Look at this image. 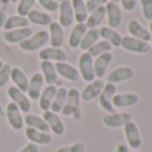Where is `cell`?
<instances>
[{
	"mask_svg": "<svg viewBox=\"0 0 152 152\" xmlns=\"http://www.w3.org/2000/svg\"><path fill=\"white\" fill-rule=\"evenodd\" d=\"M50 40V35L46 30H40V31L32 34L30 38H27L26 40H23L20 45V49L23 51H35L39 50L40 47H43L47 42Z\"/></svg>",
	"mask_w": 152,
	"mask_h": 152,
	"instance_id": "obj_1",
	"label": "cell"
},
{
	"mask_svg": "<svg viewBox=\"0 0 152 152\" xmlns=\"http://www.w3.org/2000/svg\"><path fill=\"white\" fill-rule=\"evenodd\" d=\"M78 72L80 75L82 77V80H85L86 82H92L96 80L94 75V67H93V57L88 51H83L80 55L78 59Z\"/></svg>",
	"mask_w": 152,
	"mask_h": 152,
	"instance_id": "obj_2",
	"label": "cell"
},
{
	"mask_svg": "<svg viewBox=\"0 0 152 152\" xmlns=\"http://www.w3.org/2000/svg\"><path fill=\"white\" fill-rule=\"evenodd\" d=\"M121 47L126 51L136 53V54H145L151 50V45L147 42H143L140 39H136L133 37H123L121 40Z\"/></svg>",
	"mask_w": 152,
	"mask_h": 152,
	"instance_id": "obj_3",
	"label": "cell"
},
{
	"mask_svg": "<svg viewBox=\"0 0 152 152\" xmlns=\"http://www.w3.org/2000/svg\"><path fill=\"white\" fill-rule=\"evenodd\" d=\"M7 93H8V97L11 98V102H14L22 112H28L31 109L30 98L26 96V93L18 89L16 86H10Z\"/></svg>",
	"mask_w": 152,
	"mask_h": 152,
	"instance_id": "obj_4",
	"label": "cell"
},
{
	"mask_svg": "<svg viewBox=\"0 0 152 152\" xmlns=\"http://www.w3.org/2000/svg\"><path fill=\"white\" fill-rule=\"evenodd\" d=\"M115 94H116V85H113V83H105L101 94L98 96V102H100L101 108L104 110H106V112H109V115L110 113H115V108L112 105V100L115 97Z\"/></svg>",
	"mask_w": 152,
	"mask_h": 152,
	"instance_id": "obj_5",
	"label": "cell"
},
{
	"mask_svg": "<svg viewBox=\"0 0 152 152\" xmlns=\"http://www.w3.org/2000/svg\"><path fill=\"white\" fill-rule=\"evenodd\" d=\"M80 101H81V94L75 88H72V89L67 90V97H66V102L63 105L62 113L63 116H73L75 112H77L78 106H80Z\"/></svg>",
	"mask_w": 152,
	"mask_h": 152,
	"instance_id": "obj_6",
	"label": "cell"
},
{
	"mask_svg": "<svg viewBox=\"0 0 152 152\" xmlns=\"http://www.w3.org/2000/svg\"><path fill=\"white\" fill-rule=\"evenodd\" d=\"M124 133H125L126 141H128L129 147L136 149H139L141 147V136H140V131H139V126L136 123L133 121H129L124 125Z\"/></svg>",
	"mask_w": 152,
	"mask_h": 152,
	"instance_id": "obj_7",
	"label": "cell"
},
{
	"mask_svg": "<svg viewBox=\"0 0 152 152\" xmlns=\"http://www.w3.org/2000/svg\"><path fill=\"white\" fill-rule=\"evenodd\" d=\"M104 86H105V83H104L102 80H94V81H92V82H89L83 88L82 92L80 93L81 100L88 102V101H92V100H94V98H97L98 96L101 94V92H102Z\"/></svg>",
	"mask_w": 152,
	"mask_h": 152,
	"instance_id": "obj_8",
	"label": "cell"
},
{
	"mask_svg": "<svg viewBox=\"0 0 152 152\" xmlns=\"http://www.w3.org/2000/svg\"><path fill=\"white\" fill-rule=\"evenodd\" d=\"M105 11H106V18H108V26L113 30L117 28L121 24V20H123V14H121L118 4L108 1L105 4Z\"/></svg>",
	"mask_w": 152,
	"mask_h": 152,
	"instance_id": "obj_9",
	"label": "cell"
},
{
	"mask_svg": "<svg viewBox=\"0 0 152 152\" xmlns=\"http://www.w3.org/2000/svg\"><path fill=\"white\" fill-rule=\"evenodd\" d=\"M104 125L108 128H120V126L125 125L126 123L132 121V116L126 112H121V113H110L106 115L104 117Z\"/></svg>",
	"mask_w": 152,
	"mask_h": 152,
	"instance_id": "obj_10",
	"label": "cell"
},
{
	"mask_svg": "<svg viewBox=\"0 0 152 152\" xmlns=\"http://www.w3.org/2000/svg\"><path fill=\"white\" fill-rule=\"evenodd\" d=\"M7 120L8 124L12 126V129L15 131H20L23 128V116H22V110L15 105L14 102H10L7 105Z\"/></svg>",
	"mask_w": 152,
	"mask_h": 152,
	"instance_id": "obj_11",
	"label": "cell"
},
{
	"mask_svg": "<svg viewBox=\"0 0 152 152\" xmlns=\"http://www.w3.org/2000/svg\"><path fill=\"white\" fill-rule=\"evenodd\" d=\"M43 120L47 123L50 131H53V133H55L57 136H62L65 133V124L57 113L51 112V110L43 112Z\"/></svg>",
	"mask_w": 152,
	"mask_h": 152,
	"instance_id": "obj_12",
	"label": "cell"
},
{
	"mask_svg": "<svg viewBox=\"0 0 152 152\" xmlns=\"http://www.w3.org/2000/svg\"><path fill=\"white\" fill-rule=\"evenodd\" d=\"M133 75H135V70L132 67L129 66H121L115 69L113 72L109 73L108 75V83H116L118 82H124V81H128V80H132Z\"/></svg>",
	"mask_w": 152,
	"mask_h": 152,
	"instance_id": "obj_13",
	"label": "cell"
},
{
	"mask_svg": "<svg viewBox=\"0 0 152 152\" xmlns=\"http://www.w3.org/2000/svg\"><path fill=\"white\" fill-rule=\"evenodd\" d=\"M74 22V12H73L72 1L70 0H63L59 4V22L58 23L63 27H70Z\"/></svg>",
	"mask_w": 152,
	"mask_h": 152,
	"instance_id": "obj_14",
	"label": "cell"
},
{
	"mask_svg": "<svg viewBox=\"0 0 152 152\" xmlns=\"http://www.w3.org/2000/svg\"><path fill=\"white\" fill-rule=\"evenodd\" d=\"M113 61V54L112 53H105L102 55H98L96 61H93V67H94V75L101 80L105 75L106 70L109 67V65Z\"/></svg>",
	"mask_w": 152,
	"mask_h": 152,
	"instance_id": "obj_15",
	"label": "cell"
},
{
	"mask_svg": "<svg viewBox=\"0 0 152 152\" xmlns=\"http://www.w3.org/2000/svg\"><path fill=\"white\" fill-rule=\"evenodd\" d=\"M43 75L40 73H34L31 75V78L28 80V98L31 100H39L40 97V93H42V88H43Z\"/></svg>",
	"mask_w": 152,
	"mask_h": 152,
	"instance_id": "obj_16",
	"label": "cell"
},
{
	"mask_svg": "<svg viewBox=\"0 0 152 152\" xmlns=\"http://www.w3.org/2000/svg\"><path fill=\"white\" fill-rule=\"evenodd\" d=\"M32 35V30L30 27H24V28H15L6 31L3 35L4 40L8 43H22Z\"/></svg>",
	"mask_w": 152,
	"mask_h": 152,
	"instance_id": "obj_17",
	"label": "cell"
},
{
	"mask_svg": "<svg viewBox=\"0 0 152 152\" xmlns=\"http://www.w3.org/2000/svg\"><path fill=\"white\" fill-rule=\"evenodd\" d=\"M128 32L131 34V37L136 38V39H140L143 42L149 43L151 40V35H149V31L143 27V24H140V22L136 19L131 20L128 23Z\"/></svg>",
	"mask_w": 152,
	"mask_h": 152,
	"instance_id": "obj_18",
	"label": "cell"
},
{
	"mask_svg": "<svg viewBox=\"0 0 152 152\" xmlns=\"http://www.w3.org/2000/svg\"><path fill=\"white\" fill-rule=\"evenodd\" d=\"M55 70L59 75H62L63 78L72 81V82H75V81L80 80V72L75 69L73 65L67 62H55Z\"/></svg>",
	"mask_w": 152,
	"mask_h": 152,
	"instance_id": "obj_19",
	"label": "cell"
},
{
	"mask_svg": "<svg viewBox=\"0 0 152 152\" xmlns=\"http://www.w3.org/2000/svg\"><path fill=\"white\" fill-rule=\"evenodd\" d=\"M139 102V96L136 93H121L115 94L112 100L113 108H129Z\"/></svg>",
	"mask_w": 152,
	"mask_h": 152,
	"instance_id": "obj_20",
	"label": "cell"
},
{
	"mask_svg": "<svg viewBox=\"0 0 152 152\" xmlns=\"http://www.w3.org/2000/svg\"><path fill=\"white\" fill-rule=\"evenodd\" d=\"M57 90L58 89H57V86L55 85H47L46 88H45V90H42L40 97H39V108L43 110V112L50 110Z\"/></svg>",
	"mask_w": 152,
	"mask_h": 152,
	"instance_id": "obj_21",
	"label": "cell"
},
{
	"mask_svg": "<svg viewBox=\"0 0 152 152\" xmlns=\"http://www.w3.org/2000/svg\"><path fill=\"white\" fill-rule=\"evenodd\" d=\"M50 43L54 49H61V46L65 42V34H63V28L58 22H51L50 23Z\"/></svg>",
	"mask_w": 152,
	"mask_h": 152,
	"instance_id": "obj_22",
	"label": "cell"
},
{
	"mask_svg": "<svg viewBox=\"0 0 152 152\" xmlns=\"http://www.w3.org/2000/svg\"><path fill=\"white\" fill-rule=\"evenodd\" d=\"M39 58L42 61H55V62H66L67 59V54L66 51H63L62 49H54V47H50V49H43L39 53Z\"/></svg>",
	"mask_w": 152,
	"mask_h": 152,
	"instance_id": "obj_23",
	"label": "cell"
},
{
	"mask_svg": "<svg viewBox=\"0 0 152 152\" xmlns=\"http://www.w3.org/2000/svg\"><path fill=\"white\" fill-rule=\"evenodd\" d=\"M40 70L42 73L40 74L43 75V80L47 85H55L58 81V73L55 70L54 63L50 62V61H42L40 62Z\"/></svg>",
	"mask_w": 152,
	"mask_h": 152,
	"instance_id": "obj_24",
	"label": "cell"
},
{
	"mask_svg": "<svg viewBox=\"0 0 152 152\" xmlns=\"http://www.w3.org/2000/svg\"><path fill=\"white\" fill-rule=\"evenodd\" d=\"M26 136L31 143L37 144V145H47V144L51 143V136L49 133L40 132L38 129L30 128V126L26 128Z\"/></svg>",
	"mask_w": 152,
	"mask_h": 152,
	"instance_id": "obj_25",
	"label": "cell"
},
{
	"mask_svg": "<svg viewBox=\"0 0 152 152\" xmlns=\"http://www.w3.org/2000/svg\"><path fill=\"white\" fill-rule=\"evenodd\" d=\"M11 80L15 83L19 90H22L23 93H26L28 90V78L24 74V72L19 67H12L11 69Z\"/></svg>",
	"mask_w": 152,
	"mask_h": 152,
	"instance_id": "obj_26",
	"label": "cell"
},
{
	"mask_svg": "<svg viewBox=\"0 0 152 152\" xmlns=\"http://www.w3.org/2000/svg\"><path fill=\"white\" fill-rule=\"evenodd\" d=\"M100 38H102V40L109 42L112 45V47H120L121 40H123V35H120L116 30L110 28V27H101Z\"/></svg>",
	"mask_w": 152,
	"mask_h": 152,
	"instance_id": "obj_27",
	"label": "cell"
},
{
	"mask_svg": "<svg viewBox=\"0 0 152 152\" xmlns=\"http://www.w3.org/2000/svg\"><path fill=\"white\" fill-rule=\"evenodd\" d=\"M106 16V11H105V6H101L98 8H96L93 12H90V15L88 16L86 19V28H97L101 23H102V20L105 19Z\"/></svg>",
	"mask_w": 152,
	"mask_h": 152,
	"instance_id": "obj_28",
	"label": "cell"
},
{
	"mask_svg": "<svg viewBox=\"0 0 152 152\" xmlns=\"http://www.w3.org/2000/svg\"><path fill=\"white\" fill-rule=\"evenodd\" d=\"M86 31H88V28H86L85 23H78L77 26L72 30L70 37H69V46L72 47V49L80 47V45H81V42H82L83 37H85Z\"/></svg>",
	"mask_w": 152,
	"mask_h": 152,
	"instance_id": "obj_29",
	"label": "cell"
},
{
	"mask_svg": "<svg viewBox=\"0 0 152 152\" xmlns=\"http://www.w3.org/2000/svg\"><path fill=\"white\" fill-rule=\"evenodd\" d=\"M27 19H28L30 23H34L37 26H50V23L53 22L51 15L42 11H38V10H32L27 15Z\"/></svg>",
	"mask_w": 152,
	"mask_h": 152,
	"instance_id": "obj_30",
	"label": "cell"
},
{
	"mask_svg": "<svg viewBox=\"0 0 152 152\" xmlns=\"http://www.w3.org/2000/svg\"><path fill=\"white\" fill-rule=\"evenodd\" d=\"M24 123L27 124V126L38 129L40 132L49 133V131H50L49 125H47L46 121L43 120V117H39V116H37V115H27L26 117H24Z\"/></svg>",
	"mask_w": 152,
	"mask_h": 152,
	"instance_id": "obj_31",
	"label": "cell"
},
{
	"mask_svg": "<svg viewBox=\"0 0 152 152\" xmlns=\"http://www.w3.org/2000/svg\"><path fill=\"white\" fill-rule=\"evenodd\" d=\"M98 38H100V30L98 28H89L86 31L82 42H81L80 49L83 50V51H88L93 45H96V43L98 42Z\"/></svg>",
	"mask_w": 152,
	"mask_h": 152,
	"instance_id": "obj_32",
	"label": "cell"
},
{
	"mask_svg": "<svg viewBox=\"0 0 152 152\" xmlns=\"http://www.w3.org/2000/svg\"><path fill=\"white\" fill-rule=\"evenodd\" d=\"M28 26H30V22L27 19V16L15 15V16L7 18L6 24H4L3 28H6V31H10V30H15V28H24V27H28Z\"/></svg>",
	"mask_w": 152,
	"mask_h": 152,
	"instance_id": "obj_33",
	"label": "cell"
},
{
	"mask_svg": "<svg viewBox=\"0 0 152 152\" xmlns=\"http://www.w3.org/2000/svg\"><path fill=\"white\" fill-rule=\"evenodd\" d=\"M72 7L74 12V19L78 23H85L88 19V11H86V4L83 0H72Z\"/></svg>",
	"mask_w": 152,
	"mask_h": 152,
	"instance_id": "obj_34",
	"label": "cell"
},
{
	"mask_svg": "<svg viewBox=\"0 0 152 152\" xmlns=\"http://www.w3.org/2000/svg\"><path fill=\"white\" fill-rule=\"evenodd\" d=\"M66 97H67V89L66 88H59V89L57 90V93H55L54 101H53L51 108H50L51 112H54V113L61 112L63 105H65V102H66Z\"/></svg>",
	"mask_w": 152,
	"mask_h": 152,
	"instance_id": "obj_35",
	"label": "cell"
},
{
	"mask_svg": "<svg viewBox=\"0 0 152 152\" xmlns=\"http://www.w3.org/2000/svg\"><path fill=\"white\" fill-rule=\"evenodd\" d=\"M110 50H112V45H110L109 42H106V40H98L96 45H93V46L88 50V53H89L92 57L97 58L98 55H102V54H105V53H110Z\"/></svg>",
	"mask_w": 152,
	"mask_h": 152,
	"instance_id": "obj_36",
	"label": "cell"
},
{
	"mask_svg": "<svg viewBox=\"0 0 152 152\" xmlns=\"http://www.w3.org/2000/svg\"><path fill=\"white\" fill-rule=\"evenodd\" d=\"M37 0H19V4L16 7V11L19 16H27L34 10V4Z\"/></svg>",
	"mask_w": 152,
	"mask_h": 152,
	"instance_id": "obj_37",
	"label": "cell"
},
{
	"mask_svg": "<svg viewBox=\"0 0 152 152\" xmlns=\"http://www.w3.org/2000/svg\"><path fill=\"white\" fill-rule=\"evenodd\" d=\"M11 65H7V63H4L3 67L0 69V89L6 86L7 82L11 80Z\"/></svg>",
	"mask_w": 152,
	"mask_h": 152,
	"instance_id": "obj_38",
	"label": "cell"
},
{
	"mask_svg": "<svg viewBox=\"0 0 152 152\" xmlns=\"http://www.w3.org/2000/svg\"><path fill=\"white\" fill-rule=\"evenodd\" d=\"M141 10H143V16L145 20H152V0H140Z\"/></svg>",
	"mask_w": 152,
	"mask_h": 152,
	"instance_id": "obj_39",
	"label": "cell"
},
{
	"mask_svg": "<svg viewBox=\"0 0 152 152\" xmlns=\"http://www.w3.org/2000/svg\"><path fill=\"white\" fill-rule=\"evenodd\" d=\"M86 147L83 143L78 141V143H74L72 145H66V147H61L57 152H85Z\"/></svg>",
	"mask_w": 152,
	"mask_h": 152,
	"instance_id": "obj_40",
	"label": "cell"
},
{
	"mask_svg": "<svg viewBox=\"0 0 152 152\" xmlns=\"http://www.w3.org/2000/svg\"><path fill=\"white\" fill-rule=\"evenodd\" d=\"M37 1L49 12H55L59 10V3H57L55 0H37Z\"/></svg>",
	"mask_w": 152,
	"mask_h": 152,
	"instance_id": "obj_41",
	"label": "cell"
},
{
	"mask_svg": "<svg viewBox=\"0 0 152 152\" xmlns=\"http://www.w3.org/2000/svg\"><path fill=\"white\" fill-rule=\"evenodd\" d=\"M108 1H109V0H88V1H85L86 11H88V12H93L96 8H98V7L105 6Z\"/></svg>",
	"mask_w": 152,
	"mask_h": 152,
	"instance_id": "obj_42",
	"label": "cell"
},
{
	"mask_svg": "<svg viewBox=\"0 0 152 152\" xmlns=\"http://www.w3.org/2000/svg\"><path fill=\"white\" fill-rule=\"evenodd\" d=\"M120 1L125 11H133L136 8V0H120Z\"/></svg>",
	"mask_w": 152,
	"mask_h": 152,
	"instance_id": "obj_43",
	"label": "cell"
},
{
	"mask_svg": "<svg viewBox=\"0 0 152 152\" xmlns=\"http://www.w3.org/2000/svg\"><path fill=\"white\" fill-rule=\"evenodd\" d=\"M19 152H39V147L34 143H28L27 145H24Z\"/></svg>",
	"mask_w": 152,
	"mask_h": 152,
	"instance_id": "obj_44",
	"label": "cell"
},
{
	"mask_svg": "<svg viewBox=\"0 0 152 152\" xmlns=\"http://www.w3.org/2000/svg\"><path fill=\"white\" fill-rule=\"evenodd\" d=\"M6 20H7V14L4 11H0V30L4 27V24H6Z\"/></svg>",
	"mask_w": 152,
	"mask_h": 152,
	"instance_id": "obj_45",
	"label": "cell"
},
{
	"mask_svg": "<svg viewBox=\"0 0 152 152\" xmlns=\"http://www.w3.org/2000/svg\"><path fill=\"white\" fill-rule=\"evenodd\" d=\"M148 31H149V35H151V40H149V42H151V45H152V20L149 22V30Z\"/></svg>",
	"mask_w": 152,
	"mask_h": 152,
	"instance_id": "obj_46",
	"label": "cell"
},
{
	"mask_svg": "<svg viewBox=\"0 0 152 152\" xmlns=\"http://www.w3.org/2000/svg\"><path fill=\"white\" fill-rule=\"evenodd\" d=\"M110 1H112V3H116V4H117L118 1H120V0H110Z\"/></svg>",
	"mask_w": 152,
	"mask_h": 152,
	"instance_id": "obj_47",
	"label": "cell"
},
{
	"mask_svg": "<svg viewBox=\"0 0 152 152\" xmlns=\"http://www.w3.org/2000/svg\"><path fill=\"white\" fill-rule=\"evenodd\" d=\"M3 65H4V63L1 62V61H0V69H1V67H3Z\"/></svg>",
	"mask_w": 152,
	"mask_h": 152,
	"instance_id": "obj_48",
	"label": "cell"
},
{
	"mask_svg": "<svg viewBox=\"0 0 152 152\" xmlns=\"http://www.w3.org/2000/svg\"><path fill=\"white\" fill-rule=\"evenodd\" d=\"M55 1H57V3H62L63 0H55Z\"/></svg>",
	"mask_w": 152,
	"mask_h": 152,
	"instance_id": "obj_49",
	"label": "cell"
},
{
	"mask_svg": "<svg viewBox=\"0 0 152 152\" xmlns=\"http://www.w3.org/2000/svg\"><path fill=\"white\" fill-rule=\"evenodd\" d=\"M11 1H14V3H16V1H19V0H11Z\"/></svg>",
	"mask_w": 152,
	"mask_h": 152,
	"instance_id": "obj_50",
	"label": "cell"
},
{
	"mask_svg": "<svg viewBox=\"0 0 152 152\" xmlns=\"http://www.w3.org/2000/svg\"><path fill=\"white\" fill-rule=\"evenodd\" d=\"M133 152H139V151H133Z\"/></svg>",
	"mask_w": 152,
	"mask_h": 152,
	"instance_id": "obj_51",
	"label": "cell"
},
{
	"mask_svg": "<svg viewBox=\"0 0 152 152\" xmlns=\"http://www.w3.org/2000/svg\"><path fill=\"white\" fill-rule=\"evenodd\" d=\"M83 1H88V0H83Z\"/></svg>",
	"mask_w": 152,
	"mask_h": 152,
	"instance_id": "obj_52",
	"label": "cell"
}]
</instances>
